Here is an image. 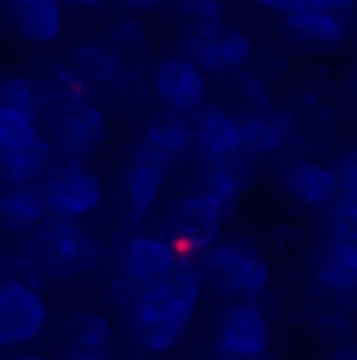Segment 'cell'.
<instances>
[{"instance_id":"6da1fadb","label":"cell","mask_w":357,"mask_h":360,"mask_svg":"<svg viewBox=\"0 0 357 360\" xmlns=\"http://www.w3.org/2000/svg\"><path fill=\"white\" fill-rule=\"evenodd\" d=\"M204 297V279L195 260H185L169 279L144 285L126 307L132 342L148 354H173L188 338Z\"/></svg>"},{"instance_id":"7a4b0ae2","label":"cell","mask_w":357,"mask_h":360,"mask_svg":"<svg viewBox=\"0 0 357 360\" xmlns=\"http://www.w3.org/2000/svg\"><path fill=\"white\" fill-rule=\"evenodd\" d=\"M104 260V245L94 238L85 226L70 223V219H51L38 226L29 235V248L19 257L22 263L25 282L38 285L41 279L70 282L79 276H88L100 266Z\"/></svg>"},{"instance_id":"3957f363","label":"cell","mask_w":357,"mask_h":360,"mask_svg":"<svg viewBox=\"0 0 357 360\" xmlns=\"http://www.w3.org/2000/svg\"><path fill=\"white\" fill-rule=\"evenodd\" d=\"M195 266L201 273L204 285H214L219 295L232 301H260L270 292L273 269L266 254L251 238H219L210 251L195 257Z\"/></svg>"},{"instance_id":"277c9868","label":"cell","mask_w":357,"mask_h":360,"mask_svg":"<svg viewBox=\"0 0 357 360\" xmlns=\"http://www.w3.org/2000/svg\"><path fill=\"white\" fill-rule=\"evenodd\" d=\"M41 120L51 126V144L60 160L88 163L110 138L107 110L91 94H47Z\"/></svg>"},{"instance_id":"5b68a950","label":"cell","mask_w":357,"mask_h":360,"mask_svg":"<svg viewBox=\"0 0 357 360\" xmlns=\"http://www.w3.org/2000/svg\"><path fill=\"white\" fill-rule=\"evenodd\" d=\"M235 210L238 207H232L229 200H223L214 191L197 185L191 195H185L173 207L163 235L173 241L176 251L185 260H195L223 238V223L229 217H235Z\"/></svg>"},{"instance_id":"8992f818","label":"cell","mask_w":357,"mask_h":360,"mask_svg":"<svg viewBox=\"0 0 357 360\" xmlns=\"http://www.w3.org/2000/svg\"><path fill=\"white\" fill-rule=\"evenodd\" d=\"M38 188L47 204V213L57 219H70V223L88 219L107 200V185L100 172L75 160H57L38 182Z\"/></svg>"},{"instance_id":"52a82bcc","label":"cell","mask_w":357,"mask_h":360,"mask_svg":"<svg viewBox=\"0 0 357 360\" xmlns=\"http://www.w3.org/2000/svg\"><path fill=\"white\" fill-rule=\"evenodd\" d=\"M216 360H273V320L260 301H232L214 342Z\"/></svg>"},{"instance_id":"ba28073f","label":"cell","mask_w":357,"mask_h":360,"mask_svg":"<svg viewBox=\"0 0 357 360\" xmlns=\"http://www.w3.org/2000/svg\"><path fill=\"white\" fill-rule=\"evenodd\" d=\"M178 160L157 148L154 141L141 138L132 150V160L126 169V182H122V207H126V223L141 226L144 219L154 213L157 200H160L167 182L173 179Z\"/></svg>"},{"instance_id":"9c48e42d","label":"cell","mask_w":357,"mask_h":360,"mask_svg":"<svg viewBox=\"0 0 357 360\" xmlns=\"http://www.w3.org/2000/svg\"><path fill=\"white\" fill-rule=\"evenodd\" d=\"M51 326V307L38 285L10 276L0 279V348L35 345Z\"/></svg>"},{"instance_id":"30bf717a","label":"cell","mask_w":357,"mask_h":360,"mask_svg":"<svg viewBox=\"0 0 357 360\" xmlns=\"http://www.w3.org/2000/svg\"><path fill=\"white\" fill-rule=\"evenodd\" d=\"M182 57H188L204 72H242L254 57L251 34L238 25H214V29H185Z\"/></svg>"},{"instance_id":"8fae6325","label":"cell","mask_w":357,"mask_h":360,"mask_svg":"<svg viewBox=\"0 0 357 360\" xmlns=\"http://www.w3.org/2000/svg\"><path fill=\"white\" fill-rule=\"evenodd\" d=\"M150 91L154 98L169 110V113L191 116L201 103H207V72L195 66L182 53H169V57L157 60L148 72Z\"/></svg>"},{"instance_id":"7c38bea8","label":"cell","mask_w":357,"mask_h":360,"mask_svg":"<svg viewBox=\"0 0 357 360\" xmlns=\"http://www.w3.org/2000/svg\"><path fill=\"white\" fill-rule=\"evenodd\" d=\"M178 266H182V254L176 251V245L167 235L132 232L119 245V269H116V276L132 282L135 288H144L169 279Z\"/></svg>"},{"instance_id":"4fadbf2b","label":"cell","mask_w":357,"mask_h":360,"mask_svg":"<svg viewBox=\"0 0 357 360\" xmlns=\"http://www.w3.org/2000/svg\"><path fill=\"white\" fill-rule=\"evenodd\" d=\"M188 122H191V141H195L191 154H197L201 166L245 150L242 122H238L235 113H229V110L219 107V103H214V101L201 103V107L188 116Z\"/></svg>"},{"instance_id":"5bb4252c","label":"cell","mask_w":357,"mask_h":360,"mask_svg":"<svg viewBox=\"0 0 357 360\" xmlns=\"http://www.w3.org/2000/svg\"><path fill=\"white\" fill-rule=\"evenodd\" d=\"M63 63L85 82L88 88H110V91H138L144 79L129 75L122 63L116 60V53L107 47V41H79L75 47L63 53Z\"/></svg>"},{"instance_id":"9a60e30c","label":"cell","mask_w":357,"mask_h":360,"mask_svg":"<svg viewBox=\"0 0 357 360\" xmlns=\"http://www.w3.org/2000/svg\"><path fill=\"white\" fill-rule=\"evenodd\" d=\"M116 342V329L107 314L91 307L72 310L60 323V348L66 360H100L110 357Z\"/></svg>"},{"instance_id":"2e32d148","label":"cell","mask_w":357,"mask_h":360,"mask_svg":"<svg viewBox=\"0 0 357 360\" xmlns=\"http://www.w3.org/2000/svg\"><path fill=\"white\" fill-rule=\"evenodd\" d=\"M283 185L307 210H329L339 200V179L332 172V163L313 160V157L288 163L283 172Z\"/></svg>"},{"instance_id":"e0dca14e","label":"cell","mask_w":357,"mask_h":360,"mask_svg":"<svg viewBox=\"0 0 357 360\" xmlns=\"http://www.w3.org/2000/svg\"><path fill=\"white\" fill-rule=\"evenodd\" d=\"M10 25L22 41L35 47H51L66 32V4L63 0H13Z\"/></svg>"},{"instance_id":"ac0fdd59","label":"cell","mask_w":357,"mask_h":360,"mask_svg":"<svg viewBox=\"0 0 357 360\" xmlns=\"http://www.w3.org/2000/svg\"><path fill=\"white\" fill-rule=\"evenodd\" d=\"M242 122V144L245 150L260 160V157H273L276 150H283L292 141L294 129V116L283 107H270V110H251V113L238 116Z\"/></svg>"},{"instance_id":"d6986e66","label":"cell","mask_w":357,"mask_h":360,"mask_svg":"<svg viewBox=\"0 0 357 360\" xmlns=\"http://www.w3.org/2000/svg\"><path fill=\"white\" fill-rule=\"evenodd\" d=\"M283 29L288 32V38H294L304 47H313V51H339L348 38V22L342 16L307 10V6L285 13Z\"/></svg>"},{"instance_id":"ffe728a7","label":"cell","mask_w":357,"mask_h":360,"mask_svg":"<svg viewBox=\"0 0 357 360\" xmlns=\"http://www.w3.org/2000/svg\"><path fill=\"white\" fill-rule=\"evenodd\" d=\"M47 219V204L38 185H10L0 188V232L22 238Z\"/></svg>"},{"instance_id":"44dd1931","label":"cell","mask_w":357,"mask_h":360,"mask_svg":"<svg viewBox=\"0 0 357 360\" xmlns=\"http://www.w3.org/2000/svg\"><path fill=\"white\" fill-rule=\"evenodd\" d=\"M107 47L116 53V60L122 63L129 75L135 79H148L150 72V41H148V29L141 25V19L135 16H122L116 19L107 29Z\"/></svg>"},{"instance_id":"7402d4cb","label":"cell","mask_w":357,"mask_h":360,"mask_svg":"<svg viewBox=\"0 0 357 360\" xmlns=\"http://www.w3.org/2000/svg\"><path fill=\"white\" fill-rule=\"evenodd\" d=\"M53 163H57V150H53L51 138L22 150H6V154H0V185L4 188H10V185H38Z\"/></svg>"},{"instance_id":"603a6c76","label":"cell","mask_w":357,"mask_h":360,"mask_svg":"<svg viewBox=\"0 0 357 360\" xmlns=\"http://www.w3.org/2000/svg\"><path fill=\"white\" fill-rule=\"evenodd\" d=\"M148 141H154L157 148H163L167 154H173L176 160H185V157L195 150V141H191V122L188 116L182 113H160L154 116V120L148 122V129H144V135Z\"/></svg>"},{"instance_id":"cb8c5ba5","label":"cell","mask_w":357,"mask_h":360,"mask_svg":"<svg viewBox=\"0 0 357 360\" xmlns=\"http://www.w3.org/2000/svg\"><path fill=\"white\" fill-rule=\"evenodd\" d=\"M0 107L19 110V113H29L41 120L44 113V91H41V82L35 75H22L13 72L0 79Z\"/></svg>"},{"instance_id":"d4e9b609","label":"cell","mask_w":357,"mask_h":360,"mask_svg":"<svg viewBox=\"0 0 357 360\" xmlns=\"http://www.w3.org/2000/svg\"><path fill=\"white\" fill-rule=\"evenodd\" d=\"M44 131H41V120L29 113H19V110L0 107V154L6 150H22L32 144L44 141Z\"/></svg>"},{"instance_id":"484cf974","label":"cell","mask_w":357,"mask_h":360,"mask_svg":"<svg viewBox=\"0 0 357 360\" xmlns=\"http://www.w3.org/2000/svg\"><path fill=\"white\" fill-rule=\"evenodd\" d=\"M185 29H214L226 22V0H173Z\"/></svg>"},{"instance_id":"4316f807","label":"cell","mask_w":357,"mask_h":360,"mask_svg":"<svg viewBox=\"0 0 357 360\" xmlns=\"http://www.w3.org/2000/svg\"><path fill=\"white\" fill-rule=\"evenodd\" d=\"M326 226L332 241H351L357 238V200L354 198H342L335 200L326 210Z\"/></svg>"},{"instance_id":"83f0119b","label":"cell","mask_w":357,"mask_h":360,"mask_svg":"<svg viewBox=\"0 0 357 360\" xmlns=\"http://www.w3.org/2000/svg\"><path fill=\"white\" fill-rule=\"evenodd\" d=\"M317 332L323 338H326L329 345H335V348H342V345L354 342V316L342 314V310H323L317 316Z\"/></svg>"},{"instance_id":"f1b7e54d","label":"cell","mask_w":357,"mask_h":360,"mask_svg":"<svg viewBox=\"0 0 357 360\" xmlns=\"http://www.w3.org/2000/svg\"><path fill=\"white\" fill-rule=\"evenodd\" d=\"M235 75V82L242 85V94L245 101L251 103V110H270L276 107L270 98V88H266V79L260 72H248V69H242V72H232Z\"/></svg>"},{"instance_id":"f546056e","label":"cell","mask_w":357,"mask_h":360,"mask_svg":"<svg viewBox=\"0 0 357 360\" xmlns=\"http://www.w3.org/2000/svg\"><path fill=\"white\" fill-rule=\"evenodd\" d=\"M332 172L339 179V195L357 200V148H348L335 157Z\"/></svg>"},{"instance_id":"4dcf8cb0","label":"cell","mask_w":357,"mask_h":360,"mask_svg":"<svg viewBox=\"0 0 357 360\" xmlns=\"http://www.w3.org/2000/svg\"><path fill=\"white\" fill-rule=\"evenodd\" d=\"M329 301H332V307H335V310H342V314L357 316V279L345 282V285H342L339 292L329 295Z\"/></svg>"},{"instance_id":"1f68e13d","label":"cell","mask_w":357,"mask_h":360,"mask_svg":"<svg viewBox=\"0 0 357 360\" xmlns=\"http://www.w3.org/2000/svg\"><path fill=\"white\" fill-rule=\"evenodd\" d=\"M298 6L307 10H320V13H332V16L345 19L351 10H357V0H298Z\"/></svg>"},{"instance_id":"d6a6232c","label":"cell","mask_w":357,"mask_h":360,"mask_svg":"<svg viewBox=\"0 0 357 360\" xmlns=\"http://www.w3.org/2000/svg\"><path fill=\"white\" fill-rule=\"evenodd\" d=\"M332 241V238H329ZM332 251H335V257H339V263L348 269L351 276H357V238L351 241H332Z\"/></svg>"},{"instance_id":"836d02e7","label":"cell","mask_w":357,"mask_h":360,"mask_svg":"<svg viewBox=\"0 0 357 360\" xmlns=\"http://www.w3.org/2000/svg\"><path fill=\"white\" fill-rule=\"evenodd\" d=\"M116 4H119L122 10L141 16V13H157V10H163V6H173V0H116Z\"/></svg>"},{"instance_id":"e575fe53","label":"cell","mask_w":357,"mask_h":360,"mask_svg":"<svg viewBox=\"0 0 357 360\" xmlns=\"http://www.w3.org/2000/svg\"><path fill=\"white\" fill-rule=\"evenodd\" d=\"M248 4L260 6V10H270V13H279V16H285V13L298 10V0H248Z\"/></svg>"},{"instance_id":"d590c367","label":"cell","mask_w":357,"mask_h":360,"mask_svg":"<svg viewBox=\"0 0 357 360\" xmlns=\"http://www.w3.org/2000/svg\"><path fill=\"white\" fill-rule=\"evenodd\" d=\"M66 6H75V10H104L110 0H63Z\"/></svg>"},{"instance_id":"8d00e7d4","label":"cell","mask_w":357,"mask_h":360,"mask_svg":"<svg viewBox=\"0 0 357 360\" xmlns=\"http://www.w3.org/2000/svg\"><path fill=\"white\" fill-rule=\"evenodd\" d=\"M332 360H357V342H348V345H342V348H335Z\"/></svg>"},{"instance_id":"74e56055","label":"cell","mask_w":357,"mask_h":360,"mask_svg":"<svg viewBox=\"0 0 357 360\" xmlns=\"http://www.w3.org/2000/svg\"><path fill=\"white\" fill-rule=\"evenodd\" d=\"M6 360H47L44 354H35V351H19V354L6 357Z\"/></svg>"},{"instance_id":"f35d334b","label":"cell","mask_w":357,"mask_h":360,"mask_svg":"<svg viewBox=\"0 0 357 360\" xmlns=\"http://www.w3.org/2000/svg\"><path fill=\"white\" fill-rule=\"evenodd\" d=\"M351 91L357 94V75H354V79H351Z\"/></svg>"},{"instance_id":"ab89813d","label":"cell","mask_w":357,"mask_h":360,"mask_svg":"<svg viewBox=\"0 0 357 360\" xmlns=\"http://www.w3.org/2000/svg\"><path fill=\"white\" fill-rule=\"evenodd\" d=\"M100 360H110V357H100Z\"/></svg>"}]
</instances>
